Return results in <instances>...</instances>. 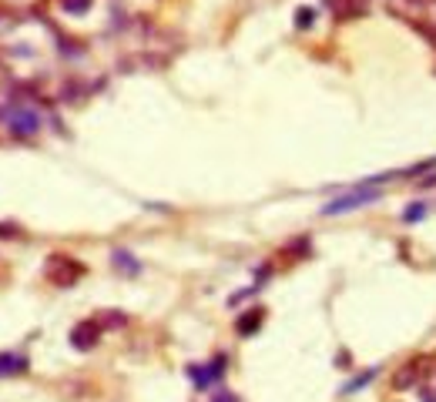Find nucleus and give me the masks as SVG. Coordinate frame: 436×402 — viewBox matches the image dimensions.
I'll list each match as a JSON object with an SVG mask.
<instances>
[{
  "mask_svg": "<svg viewBox=\"0 0 436 402\" xmlns=\"http://www.w3.org/2000/svg\"><path fill=\"white\" fill-rule=\"evenodd\" d=\"M380 198H382L380 188H373L369 181H362V185H356L353 192L339 194V198H332V201L323 208V215H325V218H336V215H346V211H353V208L373 205V201H380Z\"/></svg>",
  "mask_w": 436,
  "mask_h": 402,
  "instance_id": "f257e3e1",
  "label": "nucleus"
},
{
  "mask_svg": "<svg viewBox=\"0 0 436 402\" xmlns=\"http://www.w3.org/2000/svg\"><path fill=\"white\" fill-rule=\"evenodd\" d=\"M44 275H47V282H54L57 288H71L84 278V265H81L77 258H71V255H51V258L44 262Z\"/></svg>",
  "mask_w": 436,
  "mask_h": 402,
  "instance_id": "f03ea898",
  "label": "nucleus"
},
{
  "mask_svg": "<svg viewBox=\"0 0 436 402\" xmlns=\"http://www.w3.org/2000/svg\"><path fill=\"white\" fill-rule=\"evenodd\" d=\"M0 117L7 121V128L17 134V137H31V134H38V128H40L38 111H31V108H20V104L3 108V111H0Z\"/></svg>",
  "mask_w": 436,
  "mask_h": 402,
  "instance_id": "7ed1b4c3",
  "label": "nucleus"
},
{
  "mask_svg": "<svg viewBox=\"0 0 436 402\" xmlns=\"http://www.w3.org/2000/svg\"><path fill=\"white\" fill-rule=\"evenodd\" d=\"M225 369H228V359L225 355H215V359L205 365H188V376L198 389H211V385L225 376Z\"/></svg>",
  "mask_w": 436,
  "mask_h": 402,
  "instance_id": "20e7f679",
  "label": "nucleus"
},
{
  "mask_svg": "<svg viewBox=\"0 0 436 402\" xmlns=\"http://www.w3.org/2000/svg\"><path fill=\"white\" fill-rule=\"evenodd\" d=\"M71 345H74L77 352H91L97 342H101V326H97L95 319H84V322H77L74 328H71Z\"/></svg>",
  "mask_w": 436,
  "mask_h": 402,
  "instance_id": "39448f33",
  "label": "nucleus"
},
{
  "mask_svg": "<svg viewBox=\"0 0 436 402\" xmlns=\"http://www.w3.org/2000/svg\"><path fill=\"white\" fill-rule=\"evenodd\" d=\"M426 369H430V359H423V362H419V359H413L410 365H403V369L396 372L393 385H396V389H410V385H419L423 379H426V376H423Z\"/></svg>",
  "mask_w": 436,
  "mask_h": 402,
  "instance_id": "423d86ee",
  "label": "nucleus"
},
{
  "mask_svg": "<svg viewBox=\"0 0 436 402\" xmlns=\"http://www.w3.org/2000/svg\"><path fill=\"white\" fill-rule=\"evenodd\" d=\"M329 7H332L336 20H353L369 10V0H329Z\"/></svg>",
  "mask_w": 436,
  "mask_h": 402,
  "instance_id": "0eeeda50",
  "label": "nucleus"
},
{
  "mask_svg": "<svg viewBox=\"0 0 436 402\" xmlns=\"http://www.w3.org/2000/svg\"><path fill=\"white\" fill-rule=\"evenodd\" d=\"M27 372V355L24 352H0V379L24 376Z\"/></svg>",
  "mask_w": 436,
  "mask_h": 402,
  "instance_id": "6e6552de",
  "label": "nucleus"
},
{
  "mask_svg": "<svg viewBox=\"0 0 436 402\" xmlns=\"http://www.w3.org/2000/svg\"><path fill=\"white\" fill-rule=\"evenodd\" d=\"M262 319H266V308H252V312H245V315L239 319L235 332H239L242 339H248V335H255V332L262 328Z\"/></svg>",
  "mask_w": 436,
  "mask_h": 402,
  "instance_id": "1a4fd4ad",
  "label": "nucleus"
},
{
  "mask_svg": "<svg viewBox=\"0 0 436 402\" xmlns=\"http://www.w3.org/2000/svg\"><path fill=\"white\" fill-rule=\"evenodd\" d=\"M111 262H114V268H118V271H124V275H138V271H141V262H138L128 249H114L111 251Z\"/></svg>",
  "mask_w": 436,
  "mask_h": 402,
  "instance_id": "9d476101",
  "label": "nucleus"
},
{
  "mask_svg": "<svg viewBox=\"0 0 436 402\" xmlns=\"http://www.w3.org/2000/svg\"><path fill=\"white\" fill-rule=\"evenodd\" d=\"M95 322L101 328H121L124 322H128V315H124V312H118V308H104V312H97V315H95Z\"/></svg>",
  "mask_w": 436,
  "mask_h": 402,
  "instance_id": "9b49d317",
  "label": "nucleus"
},
{
  "mask_svg": "<svg viewBox=\"0 0 436 402\" xmlns=\"http://www.w3.org/2000/svg\"><path fill=\"white\" fill-rule=\"evenodd\" d=\"M60 10L71 14V17H84L91 10V0H60Z\"/></svg>",
  "mask_w": 436,
  "mask_h": 402,
  "instance_id": "f8f14e48",
  "label": "nucleus"
},
{
  "mask_svg": "<svg viewBox=\"0 0 436 402\" xmlns=\"http://www.w3.org/2000/svg\"><path fill=\"white\" fill-rule=\"evenodd\" d=\"M296 27L299 31H312L316 27V7H299L296 10Z\"/></svg>",
  "mask_w": 436,
  "mask_h": 402,
  "instance_id": "ddd939ff",
  "label": "nucleus"
},
{
  "mask_svg": "<svg viewBox=\"0 0 436 402\" xmlns=\"http://www.w3.org/2000/svg\"><path fill=\"white\" fill-rule=\"evenodd\" d=\"M423 218H426V201H413L410 208L403 211V221H406V225H417Z\"/></svg>",
  "mask_w": 436,
  "mask_h": 402,
  "instance_id": "4468645a",
  "label": "nucleus"
},
{
  "mask_svg": "<svg viewBox=\"0 0 436 402\" xmlns=\"http://www.w3.org/2000/svg\"><path fill=\"white\" fill-rule=\"evenodd\" d=\"M413 27H417V34H423V37L430 40L436 47V31H433V24H423V20H413Z\"/></svg>",
  "mask_w": 436,
  "mask_h": 402,
  "instance_id": "2eb2a0df",
  "label": "nucleus"
},
{
  "mask_svg": "<svg viewBox=\"0 0 436 402\" xmlns=\"http://www.w3.org/2000/svg\"><path fill=\"white\" fill-rule=\"evenodd\" d=\"M373 376H376V369H369V372H362L360 379H356V383H349V385H346V389H349V392H356L360 385H369V383H373Z\"/></svg>",
  "mask_w": 436,
  "mask_h": 402,
  "instance_id": "dca6fc26",
  "label": "nucleus"
},
{
  "mask_svg": "<svg viewBox=\"0 0 436 402\" xmlns=\"http://www.w3.org/2000/svg\"><path fill=\"white\" fill-rule=\"evenodd\" d=\"M211 402H239V396H235V392H215Z\"/></svg>",
  "mask_w": 436,
  "mask_h": 402,
  "instance_id": "f3484780",
  "label": "nucleus"
},
{
  "mask_svg": "<svg viewBox=\"0 0 436 402\" xmlns=\"http://www.w3.org/2000/svg\"><path fill=\"white\" fill-rule=\"evenodd\" d=\"M423 399H426V402H436V392H433V389H426V385H423Z\"/></svg>",
  "mask_w": 436,
  "mask_h": 402,
  "instance_id": "a211bd4d",
  "label": "nucleus"
}]
</instances>
